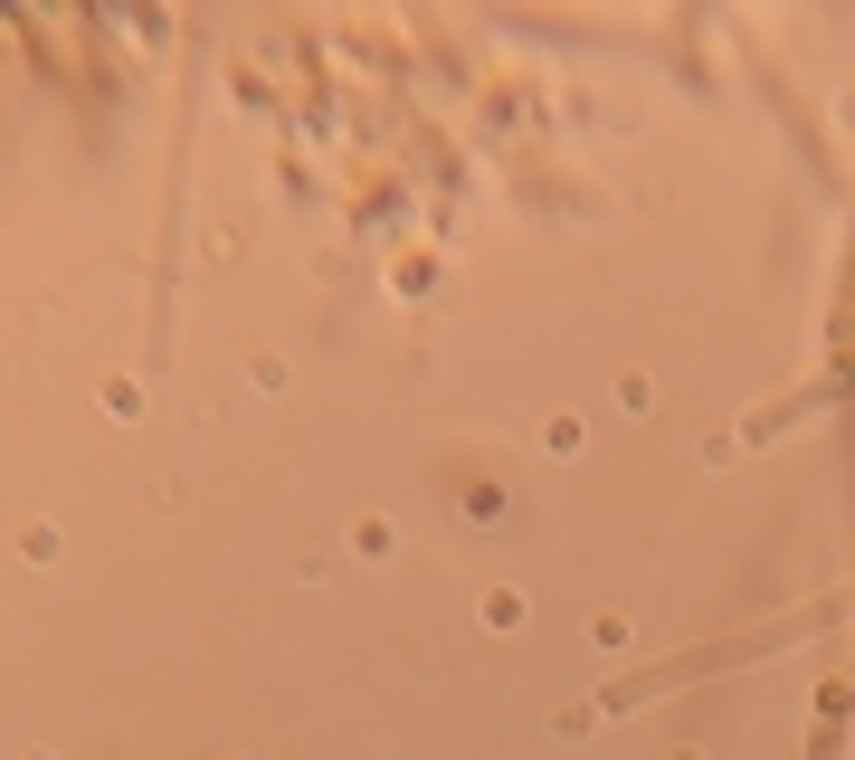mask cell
Here are the masks:
<instances>
[{
	"label": "cell",
	"instance_id": "obj_1",
	"mask_svg": "<svg viewBox=\"0 0 855 760\" xmlns=\"http://www.w3.org/2000/svg\"><path fill=\"white\" fill-rule=\"evenodd\" d=\"M485 627H522V590H485Z\"/></svg>",
	"mask_w": 855,
	"mask_h": 760
},
{
	"label": "cell",
	"instance_id": "obj_2",
	"mask_svg": "<svg viewBox=\"0 0 855 760\" xmlns=\"http://www.w3.org/2000/svg\"><path fill=\"white\" fill-rule=\"evenodd\" d=\"M352 551H371V561H380V551H390V522H380V514H361V522H352Z\"/></svg>",
	"mask_w": 855,
	"mask_h": 760
}]
</instances>
